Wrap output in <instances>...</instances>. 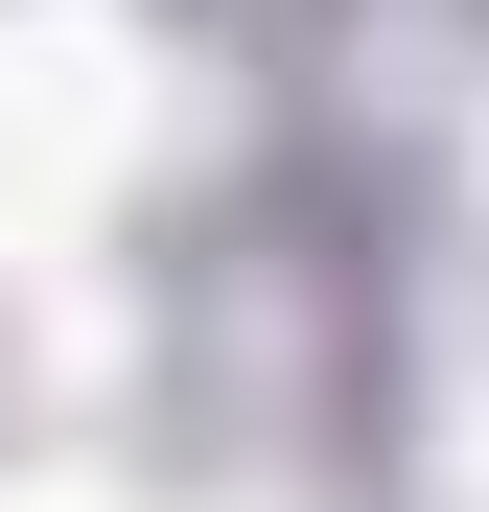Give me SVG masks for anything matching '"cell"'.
<instances>
[{
    "label": "cell",
    "instance_id": "cell-1",
    "mask_svg": "<svg viewBox=\"0 0 489 512\" xmlns=\"http://www.w3.org/2000/svg\"><path fill=\"white\" fill-rule=\"evenodd\" d=\"M140 24L117 0H24L0 24V140H24V187H94V163H140Z\"/></svg>",
    "mask_w": 489,
    "mask_h": 512
},
{
    "label": "cell",
    "instance_id": "cell-2",
    "mask_svg": "<svg viewBox=\"0 0 489 512\" xmlns=\"http://www.w3.org/2000/svg\"><path fill=\"white\" fill-rule=\"evenodd\" d=\"M0 512H117V489H0Z\"/></svg>",
    "mask_w": 489,
    "mask_h": 512
}]
</instances>
